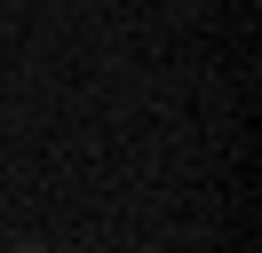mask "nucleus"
I'll return each mask as SVG.
<instances>
[{
  "instance_id": "obj_1",
  "label": "nucleus",
  "mask_w": 262,
  "mask_h": 253,
  "mask_svg": "<svg viewBox=\"0 0 262 253\" xmlns=\"http://www.w3.org/2000/svg\"><path fill=\"white\" fill-rule=\"evenodd\" d=\"M8 253H48V245H8Z\"/></svg>"
}]
</instances>
